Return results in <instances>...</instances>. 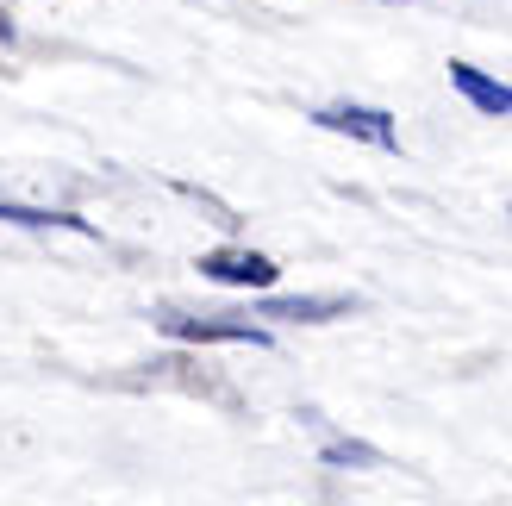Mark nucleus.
<instances>
[{"label":"nucleus","instance_id":"f257e3e1","mask_svg":"<svg viewBox=\"0 0 512 506\" xmlns=\"http://www.w3.org/2000/svg\"><path fill=\"white\" fill-rule=\"evenodd\" d=\"M157 332L182 338V344H269V332L250 313H157Z\"/></svg>","mask_w":512,"mask_h":506},{"label":"nucleus","instance_id":"f03ea898","mask_svg":"<svg viewBox=\"0 0 512 506\" xmlns=\"http://www.w3.org/2000/svg\"><path fill=\"white\" fill-rule=\"evenodd\" d=\"M319 132H338V138H363L375 150H400V125L394 113H381V107H356V100H331V107L313 113Z\"/></svg>","mask_w":512,"mask_h":506},{"label":"nucleus","instance_id":"7ed1b4c3","mask_svg":"<svg viewBox=\"0 0 512 506\" xmlns=\"http://www.w3.org/2000/svg\"><path fill=\"white\" fill-rule=\"evenodd\" d=\"M344 313H356V300H350V294H269V300H256V313H250V319L325 325V319H344Z\"/></svg>","mask_w":512,"mask_h":506},{"label":"nucleus","instance_id":"20e7f679","mask_svg":"<svg viewBox=\"0 0 512 506\" xmlns=\"http://www.w3.org/2000/svg\"><path fill=\"white\" fill-rule=\"evenodd\" d=\"M200 275H207V282H225V288H269L281 269L263 257V250L225 244V250H207V257H200Z\"/></svg>","mask_w":512,"mask_h":506},{"label":"nucleus","instance_id":"39448f33","mask_svg":"<svg viewBox=\"0 0 512 506\" xmlns=\"http://www.w3.org/2000/svg\"><path fill=\"white\" fill-rule=\"evenodd\" d=\"M450 88L463 94L469 107L494 113V119H506V113H512V88H506V82H494V75H481L475 63H450Z\"/></svg>","mask_w":512,"mask_h":506},{"label":"nucleus","instance_id":"423d86ee","mask_svg":"<svg viewBox=\"0 0 512 506\" xmlns=\"http://www.w3.org/2000/svg\"><path fill=\"white\" fill-rule=\"evenodd\" d=\"M0 219L7 225H32V232H44V225H63V232H94L88 219H75V213H50V207H19V200H0Z\"/></svg>","mask_w":512,"mask_h":506},{"label":"nucleus","instance_id":"0eeeda50","mask_svg":"<svg viewBox=\"0 0 512 506\" xmlns=\"http://www.w3.org/2000/svg\"><path fill=\"white\" fill-rule=\"evenodd\" d=\"M319 457H325L331 469H381V450L356 444V438H325V444H319Z\"/></svg>","mask_w":512,"mask_h":506},{"label":"nucleus","instance_id":"6e6552de","mask_svg":"<svg viewBox=\"0 0 512 506\" xmlns=\"http://www.w3.org/2000/svg\"><path fill=\"white\" fill-rule=\"evenodd\" d=\"M7 38H13V19H7V13H0V44H7Z\"/></svg>","mask_w":512,"mask_h":506}]
</instances>
